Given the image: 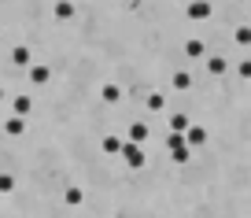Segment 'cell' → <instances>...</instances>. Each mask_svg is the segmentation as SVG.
I'll use <instances>...</instances> for the list:
<instances>
[{
    "label": "cell",
    "instance_id": "obj_1",
    "mask_svg": "<svg viewBox=\"0 0 251 218\" xmlns=\"http://www.w3.org/2000/svg\"><path fill=\"white\" fill-rule=\"evenodd\" d=\"M118 156H122V163L129 166V170H141L144 166V152H141V144H133V140H122V152H118Z\"/></svg>",
    "mask_w": 251,
    "mask_h": 218
},
{
    "label": "cell",
    "instance_id": "obj_2",
    "mask_svg": "<svg viewBox=\"0 0 251 218\" xmlns=\"http://www.w3.org/2000/svg\"><path fill=\"white\" fill-rule=\"evenodd\" d=\"M100 100H103V104H118V100H122V85H118V82H103Z\"/></svg>",
    "mask_w": 251,
    "mask_h": 218
},
{
    "label": "cell",
    "instance_id": "obj_3",
    "mask_svg": "<svg viewBox=\"0 0 251 218\" xmlns=\"http://www.w3.org/2000/svg\"><path fill=\"white\" fill-rule=\"evenodd\" d=\"M48 78H52V70H48L45 63H30V82L33 85H48Z\"/></svg>",
    "mask_w": 251,
    "mask_h": 218
},
{
    "label": "cell",
    "instance_id": "obj_4",
    "mask_svg": "<svg viewBox=\"0 0 251 218\" xmlns=\"http://www.w3.org/2000/svg\"><path fill=\"white\" fill-rule=\"evenodd\" d=\"M188 19H211V4H207V0H192V4H188Z\"/></svg>",
    "mask_w": 251,
    "mask_h": 218
},
{
    "label": "cell",
    "instance_id": "obj_5",
    "mask_svg": "<svg viewBox=\"0 0 251 218\" xmlns=\"http://www.w3.org/2000/svg\"><path fill=\"white\" fill-rule=\"evenodd\" d=\"M181 140H185V144H203V140H207V130H203V126H188V130L181 133Z\"/></svg>",
    "mask_w": 251,
    "mask_h": 218
},
{
    "label": "cell",
    "instance_id": "obj_6",
    "mask_svg": "<svg viewBox=\"0 0 251 218\" xmlns=\"http://www.w3.org/2000/svg\"><path fill=\"white\" fill-rule=\"evenodd\" d=\"M11 63H15V67H30V63H33V52H30L26 45L11 48Z\"/></svg>",
    "mask_w": 251,
    "mask_h": 218
},
{
    "label": "cell",
    "instance_id": "obj_7",
    "mask_svg": "<svg viewBox=\"0 0 251 218\" xmlns=\"http://www.w3.org/2000/svg\"><path fill=\"white\" fill-rule=\"evenodd\" d=\"M11 111H15V115L19 118H26V115H33V100H30V96H15V104H11Z\"/></svg>",
    "mask_w": 251,
    "mask_h": 218
},
{
    "label": "cell",
    "instance_id": "obj_8",
    "mask_svg": "<svg viewBox=\"0 0 251 218\" xmlns=\"http://www.w3.org/2000/svg\"><path fill=\"white\" fill-rule=\"evenodd\" d=\"M52 15L59 19V23H67V19H74V4H71V0H55Z\"/></svg>",
    "mask_w": 251,
    "mask_h": 218
},
{
    "label": "cell",
    "instance_id": "obj_9",
    "mask_svg": "<svg viewBox=\"0 0 251 218\" xmlns=\"http://www.w3.org/2000/svg\"><path fill=\"white\" fill-rule=\"evenodd\" d=\"M148 137H151L148 126H144V122H133V126H129V137H126V140H133V144H144Z\"/></svg>",
    "mask_w": 251,
    "mask_h": 218
},
{
    "label": "cell",
    "instance_id": "obj_10",
    "mask_svg": "<svg viewBox=\"0 0 251 218\" xmlns=\"http://www.w3.org/2000/svg\"><path fill=\"white\" fill-rule=\"evenodd\" d=\"M188 126H192V122H188L185 111H174V115H170V133H185Z\"/></svg>",
    "mask_w": 251,
    "mask_h": 218
},
{
    "label": "cell",
    "instance_id": "obj_11",
    "mask_svg": "<svg viewBox=\"0 0 251 218\" xmlns=\"http://www.w3.org/2000/svg\"><path fill=\"white\" fill-rule=\"evenodd\" d=\"M203 52H207V48H203V41H200V37H188L185 41V55H188V59H200Z\"/></svg>",
    "mask_w": 251,
    "mask_h": 218
},
{
    "label": "cell",
    "instance_id": "obj_12",
    "mask_svg": "<svg viewBox=\"0 0 251 218\" xmlns=\"http://www.w3.org/2000/svg\"><path fill=\"white\" fill-rule=\"evenodd\" d=\"M170 85L177 89V93H185V89H192V74H188V70H177V74L170 78Z\"/></svg>",
    "mask_w": 251,
    "mask_h": 218
},
{
    "label": "cell",
    "instance_id": "obj_13",
    "mask_svg": "<svg viewBox=\"0 0 251 218\" xmlns=\"http://www.w3.org/2000/svg\"><path fill=\"white\" fill-rule=\"evenodd\" d=\"M63 203H71V207H78V203H85V192H81L78 185H71V189H63Z\"/></svg>",
    "mask_w": 251,
    "mask_h": 218
},
{
    "label": "cell",
    "instance_id": "obj_14",
    "mask_svg": "<svg viewBox=\"0 0 251 218\" xmlns=\"http://www.w3.org/2000/svg\"><path fill=\"white\" fill-rule=\"evenodd\" d=\"M103 152H107V156H118V152H122V137H115V133H107V137H103V144H100Z\"/></svg>",
    "mask_w": 251,
    "mask_h": 218
},
{
    "label": "cell",
    "instance_id": "obj_15",
    "mask_svg": "<svg viewBox=\"0 0 251 218\" xmlns=\"http://www.w3.org/2000/svg\"><path fill=\"white\" fill-rule=\"evenodd\" d=\"M23 130H26V122H23V118H19V115H11L8 122H4V133H8V137H19V133H23Z\"/></svg>",
    "mask_w": 251,
    "mask_h": 218
},
{
    "label": "cell",
    "instance_id": "obj_16",
    "mask_svg": "<svg viewBox=\"0 0 251 218\" xmlns=\"http://www.w3.org/2000/svg\"><path fill=\"white\" fill-rule=\"evenodd\" d=\"M226 67L229 63L222 59V55H211V59H207V74H226Z\"/></svg>",
    "mask_w": 251,
    "mask_h": 218
},
{
    "label": "cell",
    "instance_id": "obj_17",
    "mask_svg": "<svg viewBox=\"0 0 251 218\" xmlns=\"http://www.w3.org/2000/svg\"><path fill=\"white\" fill-rule=\"evenodd\" d=\"M166 108V96L163 93H148V111H163Z\"/></svg>",
    "mask_w": 251,
    "mask_h": 218
},
{
    "label": "cell",
    "instance_id": "obj_18",
    "mask_svg": "<svg viewBox=\"0 0 251 218\" xmlns=\"http://www.w3.org/2000/svg\"><path fill=\"white\" fill-rule=\"evenodd\" d=\"M0 192H4V196L15 192V178H11V174H0Z\"/></svg>",
    "mask_w": 251,
    "mask_h": 218
},
{
    "label": "cell",
    "instance_id": "obj_19",
    "mask_svg": "<svg viewBox=\"0 0 251 218\" xmlns=\"http://www.w3.org/2000/svg\"><path fill=\"white\" fill-rule=\"evenodd\" d=\"M236 45H240V48L251 45V30H248V26H240V30H236Z\"/></svg>",
    "mask_w": 251,
    "mask_h": 218
},
{
    "label": "cell",
    "instance_id": "obj_20",
    "mask_svg": "<svg viewBox=\"0 0 251 218\" xmlns=\"http://www.w3.org/2000/svg\"><path fill=\"white\" fill-rule=\"evenodd\" d=\"M0 100H4V85H0Z\"/></svg>",
    "mask_w": 251,
    "mask_h": 218
},
{
    "label": "cell",
    "instance_id": "obj_21",
    "mask_svg": "<svg viewBox=\"0 0 251 218\" xmlns=\"http://www.w3.org/2000/svg\"><path fill=\"white\" fill-rule=\"evenodd\" d=\"M0 45H4V37H0Z\"/></svg>",
    "mask_w": 251,
    "mask_h": 218
}]
</instances>
